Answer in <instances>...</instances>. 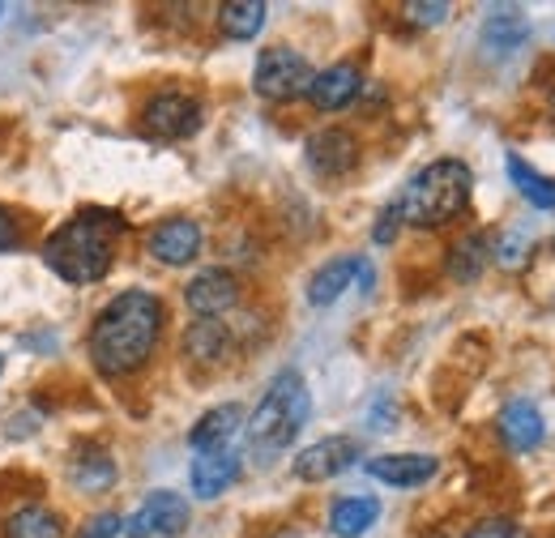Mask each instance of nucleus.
<instances>
[{
	"label": "nucleus",
	"instance_id": "obj_1",
	"mask_svg": "<svg viewBox=\"0 0 555 538\" xmlns=\"http://www.w3.org/2000/svg\"><path fill=\"white\" fill-rule=\"evenodd\" d=\"M158 330H163V299L150 291H120L90 325V363L107 381L133 376L154 355Z\"/></svg>",
	"mask_w": 555,
	"mask_h": 538
},
{
	"label": "nucleus",
	"instance_id": "obj_2",
	"mask_svg": "<svg viewBox=\"0 0 555 538\" xmlns=\"http://www.w3.org/2000/svg\"><path fill=\"white\" fill-rule=\"evenodd\" d=\"M125 231L129 222L116 209H77L48 235L43 261L56 278H65L73 286H90L112 273L116 244L125 240Z\"/></svg>",
	"mask_w": 555,
	"mask_h": 538
},
{
	"label": "nucleus",
	"instance_id": "obj_3",
	"mask_svg": "<svg viewBox=\"0 0 555 538\" xmlns=\"http://www.w3.org/2000/svg\"><path fill=\"white\" fill-rule=\"evenodd\" d=\"M475 193V176L462 158H436L427 163L418 176H411V184L402 189V197L393 202L398 218L411 227H449L453 218L466 214Z\"/></svg>",
	"mask_w": 555,
	"mask_h": 538
},
{
	"label": "nucleus",
	"instance_id": "obj_4",
	"mask_svg": "<svg viewBox=\"0 0 555 538\" xmlns=\"http://www.w3.org/2000/svg\"><path fill=\"white\" fill-rule=\"evenodd\" d=\"M308 414H312V394H308V381H304L295 368H282L274 381H270L266 398L257 402V410L244 419L253 453H261V458H274V453H282V449H286V445H291V440L304 432Z\"/></svg>",
	"mask_w": 555,
	"mask_h": 538
},
{
	"label": "nucleus",
	"instance_id": "obj_5",
	"mask_svg": "<svg viewBox=\"0 0 555 538\" xmlns=\"http://www.w3.org/2000/svg\"><path fill=\"white\" fill-rule=\"evenodd\" d=\"M312 77L317 73H312L304 52H295V48H266L257 56V68H253V90L261 99H270V103H286V99L308 94Z\"/></svg>",
	"mask_w": 555,
	"mask_h": 538
},
{
	"label": "nucleus",
	"instance_id": "obj_6",
	"mask_svg": "<svg viewBox=\"0 0 555 538\" xmlns=\"http://www.w3.org/2000/svg\"><path fill=\"white\" fill-rule=\"evenodd\" d=\"M202 103L184 90H163L141 107V129L158 141H184L202 129Z\"/></svg>",
	"mask_w": 555,
	"mask_h": 538
},
{
	"label": "nucleus",
	"instance_id": "obj_7",
	"mask_svg": "<svg viewBox=\"0 0 555 538\" xmlns=\"http://www.w3.org/2000/svg\"><path fill=\"white\" fill-rule=\"evenodd\" d=\"M189 526V500L180 491H154L141 500V509L125 522L129 538H171Z\"/></svg>",
	"mask_w": 555,
	"mask_h": 538
},
{
	"label": "nucleus",
	"instance_id": "obj_8",
	"mask_svg": "<svg viewBox=\"0 0 555 538\" xmlns=\"http://www.w3.org/2000/svg\"><path fill=\"white\" fill-rule=\"evenodd\" d=\"M359 458H363V449H359L354 436H325V440L308 445V449L295 458V478H304V483H325V478H338L343 471H350Z\"/></svg>",
	"mask_w": 555,
	"mask_h": 538
},
{
	"label": "nucleus",
	"instance_id": "obj_9",
	"mask_svg": "<svg viewBox=\"0 0 555 538\" xmlns=\"http://www.w3.org/2000/svg\"><path fill=\"white\" fill-rule=\"evenodd\" d=\"M304 154H308V167H312L317 176L343 180V176L354 171V163H359V141H354L347 129H321V133L308 137Z\"/></svg>",
	"mask_w": 555,
	"mask_h": 538
},
{
	"label": "nucleus",
	"instance_id": "obj_10",
	"mask_svg": "<svg viewBox=\"0 0 555 538\" xmlns=\"http://www.w3.org/2000/svg\"><path fill=\"white\" fill-rule=\"evenodd\" d=\"M145 248L163 266H189L202 253V222L197 218H167L150 231Z\"/></svg>",
	"mask_w": 555,
	"mask_h": 538
},
{
	"label": "nucleus",
	"instance_id": "obj_11",
	"mask_svg": "<svg viewBox=\"0 0 555 538\" xmlns=\"http://www.w3.org/2000/svg\"><path fill=\"white\" fill-rule=\"evenodd\" d=\"M184 304L197 312V317H222V312H231L235 304H240V282H235V273L231 269H202L189 286H184Z\"/></svg>",
	"mask_w": 555,
	"mask_h": 538
},
{
	"label": "nucleus",
	"instance_id": "obj_12",
	"mask_svg": "<svg viewBox=\"0 0 555 538\" xmlns=\"http://www.w3.org/2000/svg\"><path fill=\"white\" fill-rule=\"evenodd\" d=\"M354 278L372 282L367 261H363V257H354V253L334 257V261H325V266L312 273V282H308V299H312L317 308H330L334 299H343V295H347V286L354 282Z\"/></svg>",
	"mask_w": 555,
	"mask_h": 538
},
{
	"label": "nucleus",
	"instance_id": "obj_13",
	"mask_svg": "<svg viewBox=\"0 0 555 538\" xmlns=\"http://www.w3.org/2000/svg\"><path fill=\"white\" fill-rule=\"evenodd\" d=\"M359 90H363V73L350 65V61H343V65L321 68V73L312 77L308 99H312L321 112H343V107H350V103L359 99Z\"/></svg>",
	"mask_w": 555,
	"mask_h": 538
},
{
	"label": "nucleus",
	"instance_id": "obj_14",
	"mask_svg": "<svg viewBox=\"0 0 555 538\" xmlns=\"http://www.w3.org/2000/svg\"><path fill=\"white\" fill-rule=\"evenodd\" d=\"M363 471L389 487H423L427 478H436L440 462L427 453H380V458H367Z\"/></svg>",
	"mask_w": 555,
	"mask_h": 538
},
{
	"label": "nucleus",
	"instance_id": "obj_15",
	"mask_svg": "<svg viewBox=\"0 0 555 538\" xmlns=\"http://www.w3.org/2000/svg\"><path fill=\"white\" fill-rule=\"evenodd\" d=\"M500 436H504L508 449L530 453V449L543 445L547 423H543V414H539V406L534 402H508L504 410H500Z\"/></svg>",
	"mask_w": 555,
	"mask_h": 538
},
{
	"label": "nucleus",
	"instance_id": "obj_16",
	"mask_svg": "<svg viewBox=\"0 0 555 538\" xmlns=\"http://www.w3.org/2000/svg\"><path fill=\"white\" fill-rule=\"evenodd\" d=\"M526 39H530V22H526V13H521V9H491V13H487V22H483V52L487 56L504 61V56H513Z\"/></svg>",
	"mask_w": 555,
	"mask_h": 538
},
{
	"label": "nucleus",
	"instance_id": "obj_17",
	"mask_svg": "<svg viewBox=\"0 0 555 538\" xmlns=\"http://www.w3.org/2000/svg\"><path fill=\"white\" fill-rule=\"evenodd\" d=\"M240 427H244V406H240V402L214 406V410H206V414L193 423V432H189V445H193L197 453L227 449V440H231Z\"/></svg>",
	"mask_w": 555,
	"mask_h": 538
},
{
	"label": "nucleus",
	"instance_id": "obj_18",
	"mask_svg": "<svg viewBox=\"0 0 555 538\" xmlns=\"http://www.w3.org/2000/svg\"><path fill=\"white\" fill-rule=\"evenodd\" d=\"M235 478H240V458H235L231 449L197 453V462H193V491H197L202 500L222 496V491H227Z\"/></svg>",
	"mask_w": 555,
	"mask_h": 538
},
{
	"label": "nucleus",
	"instance_id": "obj_19",
	"mask_svg": "<svg viewBox=\"0 0 555 538\" xmlns=\"http://www.w3.org/2000/svg\"><path fill=\"white\" fill-rule=\"evenodd\" d=\"M231 346V330L222 321H209V317H197L189 330H184V355L193 363H218Z\"/></svg>",
	"mask_w": 555,
	"mask_h": 538
},
{
	"label": "nucleus",
	"instance_id": "obj_20",
	"mask_svg": "<svg viewBox=\"0 0 555 538\" xmlns=\"http://www.w3.org/2000/svg\"><path fill=\"white\" fill-rule=\"evenodd\" d=\"M376 517H380V500H372V496H347V500L334 504L330 530L338 538H359L376 526Z\"/></svg>",
	"mask_w": 555,
	"mask_h": 538
},
{
	"label": "nucleus",
	"instance_id": "obj_21",
	"mask_svg": "<svg viewBox=\"0 0 555 538\" xmlns=\"http://www.w3.org/2000/svg\"><path fill=\"white\" fill-rule=\"evenodd\" d=\"M504 171H508L513 189H517L526 202L534 205V209H555V180H552V176L534 171V167H530L521 154H508V158H504Z\"/></svg>",
	"mask_w": 555,
	"mask_h": 538
},
{
	"label": "nucleus",
	"instance_id": "obj_22",
	"mask_svg": "<svg viewBox=\"0 0 555 538\" xmlns=\"http://www.w3.org/2000/svg\"><path fill=\"white\" fill-rule=\"evenodd\" d=\"M69 483L77 491L94 496V491H107L116 483V462L103 453V449H81L69 462Z\"/></svg>",
	"mask_w": 555,
	"mask_h": 538
},
{
	"label": "nucleus",
	"instance_id": "obj_23",
	"mask_svg": "<svg viewBox=\"0 0 555 538\" xmlns=\"http://www.w3.org/2000/svg\"><path fill=\"white\" fill-rule=\"evenodd\" d=\"M266 4L261 0H227L222 9H218V26H222V35L227 39H257V30L266 26Z\"/></svg>",
	"mask_w": 555,
	"mask_h": 538
},
{
	"label": "nucleus",
	"instance_id": "obj_24",
	"mask_svg": "<svg viewBox=\"0 0 555 538\" xmlns=\"http://www.w3.org/2000/svg\"><path fill=\"white\" fill-rule=\"evenodd\" d=\"M4 538H65V522L43 504H26L4 522Z\"/></svg>",
	"mask_w": 555,
	"mask_h": 538
},
{
	"label": "nucleus",
	"instance_id": "obj_25",
	"mask_svg": "<svg viewBox=\"0 0 555 538\" xmlns=\"http://www.w3.org/2000/svg\"><path fill=\"white\" fill-rule=\"evenodd\" d=\"M487 257H491V240L487 235H466L449 248V278L457 282H475L487 269Z\"/></svg>",
	"mask_w": 555,
	"mask_h": 538
},
{
	"label": "nucleus",
	"instance_id": "obj_26",
	"mask_svg": "<svg viewBox=\"0 0 555 538\" xmlns=\"http://www.w3.org/2000/svg\"><path fill=\"white\" fill-rule=\"evenodd\" d=\"M402 13H406V22H415V26H440V22L449 17V4H444V0H431V4L415 0V4H406Z\"/></svg>",
	"mask_w": 555,
	"mask_h": 538
},
{
	"label": "nucleus",
	"instance_id": "obj_27",
	"mask_svg": "<svg viewBox=\"0 0 555 538\" xmlns=\"http://www.w3.org/2000/svg\"><path fill=\"white\" fill-rule=\"evenodd\" d=\"M462 538H526V530H521L517 522H508V517H491V522L470 526Z\"/></svg>",
	"mask_w": 555,
	"mask_h": 538
},
{
	"label": "nucleus",
	"instance_id": "obj_28",
	"mask_svg": "<svg viewBox=\"0 0 555 538\" xmlns=\"http://www.w3.org/2000/svg\"><path fill=\"white\" fill-rule=\"evenodd\" d=\"M120 530H125L120 513H99V517H90V522H86L81 538H120Z\"/></svg>",
	"mask_w": 555,
	"mask_h": 538
},
{
	"label": "nucleus",
	"instance_id": "obj_29",
	"mask_svg": "<svg viewBox=\"0 0 555 538\" xmlns=\"http://www.w3.org/2000/svg\"><path fill=\"white\" fill-rule=\"evenodd\" d=\"M22 244V231H17V222H13V214L0 205V253H13Z\"/></svg>",
	"mask_w": 555,
	"mask_h": 538
},
{
	"label": "nucleus",
	"instance_id": "obj_30",
	"mask_svg": "<svg viewBox=\"0 0 555 538\" xmlns=\"http://www.w3.org/2000/svg\"><path fill=\"white\" fill-rule=\"evenodd\" d=\"M398 227H402V218H398V209L389 205V209L380 214V222H376V244H389V240L398 235Z\"/></svg>",
	"mask_w": 555,
	"mask_h": 538
},
{
	"label": "nucleus",
	"instance_id": "obj_31",
	"mask_svg": "<svg viewBox=\"0 0 555 538\" xmlns=\"http://www.w3.org/2000/svg\"><path fill=\"white\" fill-rule=\"evenodd\" d=\"M0 372H4V359H0Z\"/></svg>",
	"mask_w": 555,
	"mask_h": 538
},
{
	"label": "nucleus",
	"instance_id": "obj_32",
	"mask_svg": "<svg viewBox=\"0 0 555 538\" xmlns=\"http://www.w3.org/2000/svg\"><path fill=\"white\" fill-rule=\"evenodd\" d=\"M0 13H4V4H0Z\"/></svg>",
	"mask_w": 555,
	"mask_h": 538
}]
</instances>
